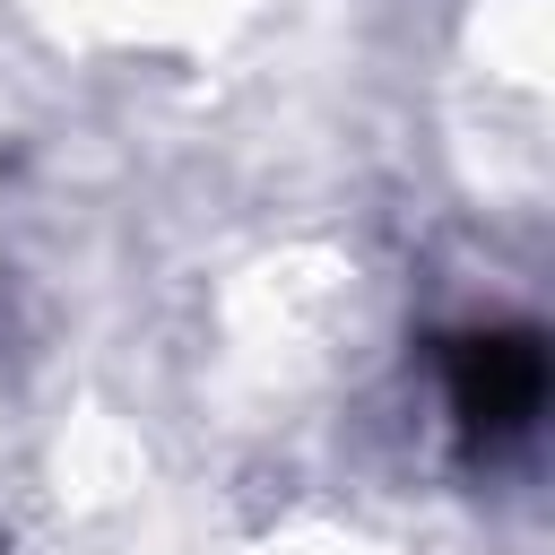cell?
<instances>
[{
    "mask_svg": "<svg viewBox=\"0 0 555 555\" xmlns=\"http://www.w3.org/2000/svg\"><path fill=\"white\" fill-rule=\"evenodd\" d=\"M442 399H451V425L477 451H494V442L538 425V408H546V347L529 330H468V338L442 347Z\"/></svg>",
    "mask_w": 555,
    "mask_h": 555,
    "instance_id": "cell-1",
    "label": "cell"
}]
</instances>
